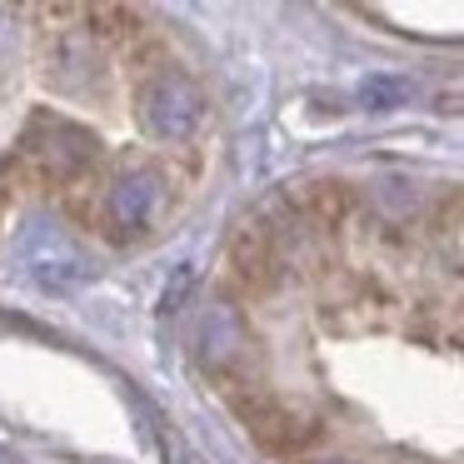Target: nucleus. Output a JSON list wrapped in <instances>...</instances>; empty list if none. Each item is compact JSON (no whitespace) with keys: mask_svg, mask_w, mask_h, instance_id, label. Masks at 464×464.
Instances as JSON below:
<instances>
[{"mask_svg":"<svg viewBox=\"0 0 464 464\" xmlns=\"http://www.w3.org/2000/svg\"><path fill=\"white\" fill-rule=\"evenodd\" d=\"M205 121V101L195 91V81H185L180 71H160L155 81L140 85V125L165 145H185Z\"/></svg>","mask_w":464,"mask_h":464,"instance_id":"nucleus-2","label":"nucleus"},{"mask_svg":"<svg viewBox=\"0 0 464 464\" xmlns=\"http://www.w3.org/2000/svg\"><path fill=\"white\" fill-rule=\"evenodd\" d=\"M364 101H370V111H390L394 101H410V85L404 81H370L364 85Z\"/></svg>","mask_w":464,"mask_h":464,"instance_id":"nucleus-7","label":"nucleus"},{"mask_svg":"<svg viewBox=\"0 0 464 464\" xmlns=\"http://www.w3.org/2000/svg\"><path fill=\"white\" fill-rule=\"evenodd\" d=\"M85 21H91L95 41L125 45V41H135V35H140V21H135L130 5H85Z\"/></svg>","mask_w":464,"mask_h":464,"instance_id":"nucleus-6","label":"nucleus"},{"mask_svg":"<svg viewBox=\"0 0 464 464\" xmlns=\"http://www.w3.org/2000/svg\"><path fill=\"white\" fill-rule=\"evenodd\" d=\"M160 205H165L160 170L121 175V180L111 185V195H105V230H111V240H140V235L155 225Z\"/></svg>","mask_w":464,"mask_h":464,"instance_id":"nucleus-3","label":"nucleus"},{"mask_svg":"<svg viewBox=\"0 0 464 464\" xmlns=\"http://www.w3.org/2000/svg\"><path fill=\"white\" fill-rule=\"evenodd\" d=\"M225 270L240 285L245 295H265L275 280H280V255H275V240L255 215H245L240 225L225 240Z\"/></svg>","mask_w":464,"mask_h":464,"instance_id":"nucleus-4","label":"nucleus"},{"mask_svg":"<svg viewBox=\"0 0 464 464\" xmlns=\"http://www.w3.org/2000/svg\"><path fill=\"white\" fill-rule=\"evenodd\" d=\"M220 390H225V400L235 404V414L245 420V430L255 434V444L270 450V454H295V450H304V444L320 434L314 420H304V414L290 410V404L270 400V394L255 390L250 380H225Z\"/></svg>","mask_w":464,"mask_h":464,"instance_id":"nucleus-1","label":"nucleus"},{"mask_svg":"<svg viewBox=\"0 0 464 464\" xmlns=\"http://www.w3.org/2000/svg\"><path fill=\"white\" fill-rule=\"evenodd\" d=\"M290 205L300 210V220H310L314 230H324V235L344 230V225L354 220V210H360V200H354L350 185H344V180H330V175L290 185Z\"/></svg>","mask_w":464,"mask_h":464,"instance_id":"nucleus-5","label":"nucleus"},{"mask_svg":"<svg viewBox=\"0 0 464 464\" xmlns=\"http://www.w3.org/2000/svg\"><path fill=\"white\" fill-rule=\"evenodd\" d=\"M330 464H350V459H330Z\"/></svg>","mask_w":464,"mask_h":464,"instance_id":"nucleus-8","label":"nucleus"}]
</instances>
